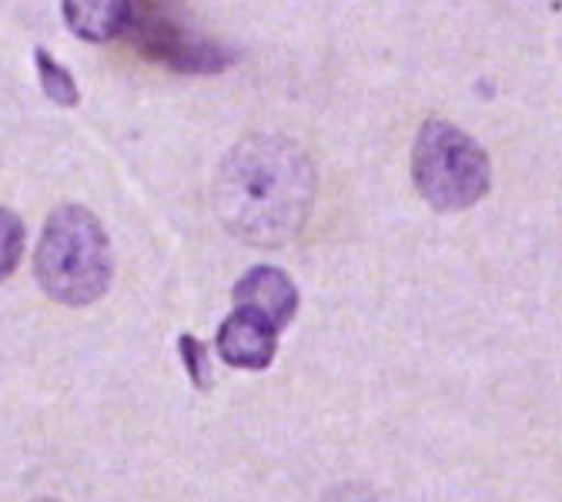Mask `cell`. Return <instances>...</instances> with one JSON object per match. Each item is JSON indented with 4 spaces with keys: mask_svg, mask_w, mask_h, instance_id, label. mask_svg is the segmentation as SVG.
Wrapping results in <instances>:
<instances>
[{
    "mask_svg": "<svg viewBox=\"0 0 562 502\" xmlns=\"http://www.w3.org/2000/svg\"><path fill=\"white\" fill-rule=\"evenodd\" d=\"M315 168L295 141L255 134L228 152L215 178L222 225L248 245L292 242L312 214Z\"/></svg>",
    "mask_w": 562,
    "mask_h": 502,
    "instance_id": "1",
    "label": "cell"
},
{
    "mask_svg": "<svg viewBox=\"0 0 562 502\" xmlns=\"http://www.w3.org/2000/svg\"><path fill=\"white\" fill-rule=\"evenodd\" d=\"M111 271V242L94 214L81 204L54 208L34 255L44 295L70 309L91 305L104 299Z\"/></svg>",
    "mask_w": 562,
    "mask_h": 502,
    "instance_id": "2",
    "label": "cell"
},
{
    "mask_svg": "<svg viewBox=\"0 0 562 502\" xmlns=\"http://www.w3.org/2000/svg\"><path fill=\"white\" fill-rule=\"evenodd\" d=\"M412 181L436 211H465L492 185L488 155L452 121H426L412 148Z\"/></svg>",
    "mask_w": 562,
    "mask_h": 502,
    "instance_id": "3",
    "label": "cell"
},
{
    "mask_svg": "<svg viewBox=\"0 0 562 502\" xmlns=\"http://www.w3.org/2000/svg\"><path fill=\"white\" fill-rule=\"evenodd\" d=\"M127 31L137 51L178 70V75H215L232 54L222 44L198 37L178 14V0H131Z\"/></svg>",
    "mask_w": 562,
    "mask_h": 502,
    "instance_id": "4",
    "label": "cell"
},
{
    "mask_svg": "<svg viewBox=\"0 0 562 502\" xmlns=\"http://www.w3.org/2000/svg\"><path fill=\"white\" fill-rule=\"evenodd\" d=\"M232 302H235V309H248V312L268 319L274 328H285L299 312V289L281 268L258 265L235 281Z\"/></svg>",
    "mask_w": 562,
    "mask_h": 502,
    "instance_id": "5",
    "label": "cell"
},
{
    "mask_svg": "<svg viewBox=\"0 0 562 502\" xmlns=\"http://www.w3.org/2000/svg\"><path fill=\"white\" fill-rule=\"evenodd\" d=\"M278 332L268 319L248 312V309H235L222 328H218V355L232 369H251L261 372L271 366L274 348H278Z\"/></svg>",
    "mask_w": 562,
    "mask_h": 502,
    "instance_id": "6",
    "label": "cell"
},
{
    "mask_svg": "<svg viewBox=\"0 0 562 502\" xmlns=\"http://www.w3.org/2000/svg\"><path fill=\"white\" fill-rule=\"evenodd\" d=\"M64 21L81 41L104 44L127 31L131 0H64Z\"/></svg>",
    "mask_w": 562,
    "mask_h": 502,
    "instance_id": "7",
    "label": "cell"
},
{
    "mask_svg": "<svg viewBox=\"0 0 562 502\" xmlns=\"http://www.w3.org/2000/svg\"><path fill=\"white\" fill-rule=\"evenodd\" d=\"M34 64H37V78H41V88L44 94L57 104V108H78L81 104V91L75 85V78H70V70L60 67L47 47H37L34 51Z\"/></svg>",
    "mask_w": 562,
    "mask_h": 502,
    "instance_id": "8",
    "label": "cell"
},
{
    "mask_svg": "<svg viewBox=\"0 0 562 502\" xmlns=\"http://www.w3.org/2000/svg\"><path fill=\"white\" fill-rule=\"evenodd\" d=\"M24 238H27L24 222L14 211L0 208V281H8L18 271L24 255Z\"/></svg>",
    "mask_w": 562,
    "mask_h": 502,
    "instance_id": "9",
    "label": "cell"
},
{
    "mask_svg": "<svg viewBox=\"0 0 562 502\" xmlns=\"http://www.w3.org/2000/svg\"><path fill=\"white\" fill-rule=\"evenodd\" d=\"M178 352H181V362H184V369L191 376V386L198 392H211V382H215V379H211V366H207L204 345L194 335H181L178 338Z\"/></svg>",
    "mask_w": 562,
    "mask_h": 502,
    "instance_id": "10",
    "label": "cell"
},
{
    "mask_svg": "<svg viewBox=\"0 0 562 502\" xmlns=\"http://www.w3.org/2000/svg\"><path fill=\"white\" fill-rule=\"evenodd\" d=\"M37 502H57V499H37Z\"/></svg>",
    "mask_w": 562,
    "mask_h": 502,
    "instance_id": "11",
    "label": "cell"
}]
</instances>
